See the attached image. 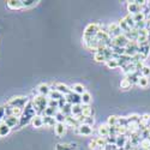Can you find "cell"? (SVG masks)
Returning <instances> with one entry per match:
<instances>
[{"label": "cell", "instance_id": "6da1fadb", "mask_svg": "<svg viewBox=\"0 0 150 150\" xmlns=\"http://www.w3.org/2000/svg\"><path fill=\"white\" fill-rule=\"evenodd\" d=\"M31 103L36 110V114L39 115H42L45 109L48 107V97L47 96H43V95H35L31 100Z\"/></svg>", "mask_w": 150, "mask_h": 150}, {"label": "cell", "instance_id": "7a4b0ae2", "mask_svg": "<svg viewBox=\"0 0 150 150\" xmlns=\"http://www.w3.org/2000/svg\"><path fill=\"white\" fill-rule=\"evenodd\" d=\"M29 97L27 96H13L11 97L8 101L6 102V105L11 106V107H21V108H24L28 103H29Z\"/></svg>", "mask_w": 150, "mask_h": 150}, {"label": "cell", "instance_id": "3957f363", "mask_svg": "<svg viewBox=\"0 0 150 150\" xmlns=\"http://www.w3.org/2000/svg\"><path fill=\"white\" fill-rule=\"evenodd\" d=\"M101 29V24H97V23H90L85 27L83 36L85 37H96L97 33Z\"/></svg>", "mask_w": 150, "mask_h": 150}, {"label": "cell", "instance_id": "277c9868", "mask_svg": "<svg viewBox=\"0 0 150 150\" xmlns=\"http://www.w3.org/2000/svg\"><path fill=\"white\" fill-rule=\"evenodd\" d=\"M51 89L59 91L61 95H64V96L69 95V94L72 91V90H71V86H69V85H66V84H64V83H59V82L53 83V84L51 85Z\"/></svg>", "mask_w": 150, "mask_h": 150}, {"label": "cell", "instance_id": "5b68a950", "mask_svg": "<svg viewBox=\"0 0 150 150\" xmlns=\"http://www.w3.org/2000/svg\"><path fill=\"white\" fill-rule=\"evenodd\" d=\"M107 31H108V35H109L110 39H114V37L120 36V35L124 34V33L121 31V29H120V27H119L118 23H110V24H108Z\"/></svg>", "mask_w": 150, "mask_h": 150}, {"label": "cell", "instance_id": "8992f818", "mask_svg": "<svg viewBox=\"0 0 150 150\" xmlns=\"http://www.w3.org/2000/svg\"><path fill=\"white\" fill-rule=\"evenodd\" d=\"M138 47L139 45L137 43V41H129L127 46L125 47V55L129 57H134L137 53H138Z\"/></svg>", "mask_w": 150, "mask_h": 150}, {"label": "cell", "instance_id": "52a82bcc", "mask_svg": "<svg viewBox=\"0 0 150 150\" xmlns=\"http://www.w3.org/2000/svg\"><path fill=\"white\" fill-rule=\"evenodd\" d=\"M129 43V39L124 34L120 36H117L114 39H112V47H119V48H125Z\"/></svg>", "mask_w": 150, "mask_h": 150}, {"label": "cell", "instance_id": "ba28073f", "mask_svg": "<svg viewBox=\"0 0 150 150\" xmlns=\"http://www.w3.org/2000/svg\"><path fill=\"white\" fill-rule=\"evenodd\" d=\"M143 7L139 6L138 4H137V1H127V11H129V15H137L139 13V12H142Z\"/></svg>", "mask_w": 150, "mask_h": 150}, {"label": "cell", "instance_id": "9c48e42d", "mask_svg": "<svg viewBox=\"0 0 150 150\" xmlns=\"http://www.w3.org/2000/svg\"><path fill=\"white\" fill-rule=\"evenodd\" d=\"M76 133L82 134V136H90L93 133V127L88 126V125H85V124H81L76 129Z\"/></svg>", "mask_w": 150, "mask_h": 150}, {"label": "cell", "instance_id": "30bf717a", "mask_svg": "<svg viewBox=\"0 0 150 150\" xmlns=\"http://www.w3.org/2000/svg\"><path fill=\"white\" fill-rule=\"evenodd\" d=\"M4 122L12 130V129H18L19 126V119L16 117H5Z\"/></svg>", "mask_w": 150, "mask_h": 150}, {"label": "cell", "instance_id": "8fae6325", "mask_svg": "<svg viewBox=\"0 0 150 150\" xmlns=\"http://www.w3.org/2000/svg\"><path fill=\"white\" fill-rule=\"evenodd\" d=\"M65 98H66V101H67V103H70V105H79L81 103V95H77V94H74V93H70L69 95H66L65 96Z\"/></svg>", "mask_w": 150, "mask_h": 150}, {"label": "cell", "instance_id": "7c38bea8", "mask_svg": "<svg viewBox=\"0 0 150 150\" xmlns=\"http://www.w3.org/2000/svg\"><path fill=\"white\" fill-rule=\"evenodd\" d=\"M51 91H52L51 85L47 84V83H42V84H40L39 86H37V93H39L40 95H43V96L48 97V95H49Z\"/></svg>", "mask_w": 150, "mask_h": 150}, {"label": "cell", "instance_id": "4fadbf2b", "mask_svg": "<svg viewBox=\"0 0 150 150\" xmlns=\"http://www.w3.org/2000/svg\"><path fill=\"white\" fill-rule=\"evenodd\" d=\"M66 129L67 126L64 124V122H57V125L54 126V131H55V134L58 137H61V136H64L66 133Z\"/></svg>", "mask_w": 150, "mask_h": 150}, {"label": "cell", "instance_id": "5bb4252c", "mask_svg": "<svg viewBox=\"0 0 150 150\" xmlns=\"http://www.w3.org/2000/svg\"><path fill=\"white\" fill-rule=\"evenodd\" d=\"M31 125H33V127L35 129H40L43 126V117L42 115H39V114H36L33 119H31Z\"/></svg>", "mask_w": 150, "mask_h": 150}, {"label": "cell", "instance_id": "9a60e30c", "mask_svg": "<svg viewBox=\"0 0 150 150\" xmlns=\"http://www.w3.org/2000/svg\"><path fill=\"white\" fill-rule=\"evenodd\" d=\"M67 127H73V129H77L78 126H79V122L76 120V118L74 117H72V115H69V117H66V119H65V122H64Z\"/></svg>", "mask_w": 150, "mask_h": 150}, {"label": "cell", "instance_id": "2e32d148", "mask_svg": "<svg viewBox=\"0 0 150 150\" xmlns=\"http://www.w3.org/2000/svg\"><path fill=\"white\" fill-rule=\"evenodd\" d=\"M97 132H98L100 137H105V138H107V137L109 136V126L107 124H101L97 127Z\"/></svg>", "mask_w": 150, "mask_h": 150}, {"label": "cell", "instance_id": "e0dca14e", "mask_svg": "<svg viewBox=\"0 0 150 150\" xmlns=\"http://www.w3.org/2000/svg\"><path fill=\"white\" fill-rule=\"evenodd\" d=\"M6 5L10 10H21V8H23L22 0H8V1H6Z\"/></svg>", "mask_w": 150, "mask_h": 150}, {"label": "cell", "instance_id": "ac0fdd59", "mask_svg": "<svg viewBox=\"0 0 150 150\" xmlns=\"http://www.w3.org/2000/svg\"><path fill=\"white\" fill-rule=\"evenodd\" d=\"M71 90H72V93L77 94V95H81V96L85 93V88H84V85H83V84H79V83L73 84V85L71 86Z\"/></svg>", "mask_w": 150, "mask_h": 150}, {"label": "cell", "instance_id": "d6986e66", "mask_svg": "<svg viewBox=\"0 0 150 150\" xmlns=\"http://www.w3.org/2000/svg\"><path fill=\"white\" fill-rule=\"evenodd\" d=\"M94 60L96 61V62H107V59H106V55H105V53L101 51V49H98V51H96L95 53H94Z\"/></svg>", "mask_w": 150, "mask_h": 150}, {"label": "cell", "instance_id": "ffe728a7", "mask_svg": "<svg viewBox=\"0 0 150 150\" xmlns=\"http://www.w3.org/2000/svg\"><path fill=\"white\" fill-rule=\"evenodd\" d=\"M91 100H93L91 94H90V93H88V91H85V93L81 96V103H82L83 106H90Z\"/></svg>", "mask_w": 150, "mask_h": 150}, {"label": "cell", "instance_id": "44dd1931", "mask_svg": "<svg viewBox=\"0 0 150 150\" xmlns=\"http://www.w3.org/2000/svg\"><path fill=\"white\" fill-rule=\"evenodd\" d=\"M129 141V137L126 134H121V136H118L117 137V148H124L125 144H126V142Z\"/></svg>", "mask_w": 150, "mask_h": 150}, {"label": "cell", "instance_id": "7402d4cb", "mask_svg": "<svg viewBox=\"0 0 150 150\" xmlns=\"http://www.w3.org/2000/svg\"><path fill=\"white\" fill-rule=\"evenodd\" d=\"M82 114H83V117H94L95 110L91 106H83L82 107Z\"/></svg>", "mask_w": 150, "mask_h": 150}, {"label": "cell", "instance_id": "603a6c76", "mask_svg": "<svg viewBox=\"0 0 150 150\" xmlns=\"http://www.w3.org/2000/svg\"><path fill=\"white\" fill-rule=\"evenodd\" d=\"M55 125H57V120L54 119V117H43V126L54 127Z\"/></svg>", "mask_w": 150, "mask_h": 150}, {"label": "cell", "instance_id": "cb8c5ba5", "mask_svg": "<svg viewBox=\"0 0 150 150\" xmlns=\"http://www.w3.org/2000/svg\"><path fill=\"white\" fill-rule=\"evenodd\" d=\"M10 132H11V129L7 126V125L4 121L0 122V137H6Z\"/></svg>", "mask_w": 150, "mask_h": 150}, {"label": "cell", "instance_id": "d4e9b609", "mask_svg": "<svg viewBox=\"0 0 150 150\" xmlns=\"http://www.w3.org/2000/svg\"><path fill=\"white\" fill-rule=\"evenodd\" d=\"M40 1H35V0H22V6L23 8H31L36 6Z\"/></svg>", "mask_w": 150, "mask_h": 150}, {"label": "cell", "instance_id": "484cf974", "mask_svg": "<svg viewBox=\"0 0 150 150\" xmlns=\"http://www.w3.org/2000/svg\"><path fill=\"white\" fill-rule=\"evenodd\" d=\"M62 97H64V95H61L57 90H52L51 93H49V95H48V98L49 100H54V101H59V100H61Z\"/></svg>", "mask_w": 150, "mask_h": 150}, {"label": "cell", "instance_id": "4316f807", "mask_svg": "<svg viewBox=\"0 0 150 150\" xmlns=\"http://www.w3.org/2000/svg\"><path fill=\"white\" fill-rule=\"evenodd\" d=\"M82 103L79 105H73L72 106V110H71V115L72 117H77L79 114H82Z\"/></svg>", "mask_w": 150, "mask_h": 150}, {"label": "cell", "instance_id": "83f0119b", "mask_svg": "<svg viewBox=\"0 0 150 150\" xmlns=\"http://www.w3.org/2000/svg\"><path fill=\"white\" fill-rule=\"evenodd\" d=\"M118 24H119V27H120V29H121V31H122L124 34H127V33H130V31H131L130 27L127 25V23L125 22V19H124V18H122V19H120Z\"/></svg>", "mask_w": 150, "mask_h": 150}, {"label": "cell", "instance_id": "f1b7e54d", "mask_svg": "<svg viewBox=\"0 0 150 150\" xmlns=\"http://www.w3.org/2000/svg\"><path fill=\"white\" fill-rule=\"evenodd\" d=\"M132 86V83L125 77L124 79H121V82H120V89H122V90H129L130 88Z\"/></svg>", "mask_w": 150, "mask_h": 150}, {"label": "cell", "instance_id": "f546056e", "mask_svg": "<svg viewBox=\"0 0 150 150\" xmlns=\"http://www.w3.org/2000/svg\"><path fill=\"white\" fill-rule=\"evenodd\" d=\"M124 19H125V22L127 23V25L130 27V29H131V30L136 28V22H134V19H133V16H132V15H127L126 17H124Z\"/></svg>", "mask_w": 150, "mask_h": 150}, {"label": "cell", "instance_id": "4dcf8cb0", "mask_svg": "<svg viewBox=\"0 0 150 150\" xmlns=\"http://www.w3.org/2000/svg\"><path fill=\"white\" fill-rule=\"evenodd\" d=\"M96 142H97V146L98 149H105L106 145L108 144L107 143V138H105V137H96Z\"/></svg>", "mask_w": 150, "mask_h": 150}, {"label": "cell", "instance_id": "1f68e13d", "mask_svg": "<svg viewBox=\"0 0 150 150\" xmlns=\"http://www.w3.org/2000/svg\"><path fill=\"white\" fill-rule=\"evenodd\" d=\"M58 110H59V109L51 108V107H47V108L45 109V112H43L42 117H54V115L57 114V112H58Z\"/></svg>", "mask_w": 150, "mask_h": 150}, {"label": "cell", "instance_id": "d6a6232c", "mask_svg": "<svg viewBox=\"0 0 150 150\" xmlns=\"http://www.w3.org/2000/svg\"><path fill=\"white\" fill-rule=\"evenodd\" d=\"M107 125L109 127L117 126V125H118V117L117 115H109L108 119H107Z\"/></svg>", "mask_w": 150, "mask_h": 150}, {"label": "cell", "instance_id": "836d02e7", "mask_svg": "<svg viewBox=\"0 0 150 150\" xmlns=\"http://www.w3.org/2000/svg\"><path fill=\"white\" fill-rule=\"evenodd\" d=\"M23 112H24V108L13 107V109H12V117H16V118L21 119V117L23 115Z\"/></svg>", "mask_w": 150, "mask_h": 150}, {"label": "cell", "instance_id": "e575fe53", "mask_svg": "<svg viewBox=\"0 0 150 150\" xmlns=\"http://www.w3.org/2000/svg\"><path fill=\"white\" fill-rule=\"evenodd\" d=\"M62 114H65L66 117H69V115H71V110H72V105H70V103H66L62 108H60L59 109Z\"/></svg>", "mask_w": 150, "mask_h": 150}, {"label": "cell", "instance_id": "d590c367", "mask_svg": "<svg viewBox=\"0 0 150 150\" xmlns=\"http://www.w3.org/2000/svg\"><path fill=\"white\" fill-rule=\"evenodd\" d=\"M138 85L141 86V88H143V89L148 88V85H149V78L141 76V77H139V79H138Z\"/></svg>", "mask_w": 150, "mask_h": 150}, {"label": "cell", "instance_id": "8d00e7d4", "mask_svg": "<svg viewBox=\"0 0 150 150\" xmlns=\"http://www.w3.org/2000/svg\"><path fill=\"white\" fill-rule=\"evenodd\" d=\"M106 66L108 69H112V70H113V69H118L119 67V62L115 59H112V60H109V61L106 62Z\"/></svg>", "mask_w": 150, "mask_h": 150}, {"label": "cell", "instance_id": "74e56055", "mask_svg": "<svg viewBox=\"0 0 150 150\" xmlns=\"http://www.w3.org/2000/svg\"><path fill=\"white\" fill-rule=\"evenodd\" d=\"M129 121L126 117H118V125L117 126H122V127H127Z\"/></svg>", "mask_w": 150, "mask_h": 150}, {"label": "cell", "instance_id": "f35d334b", "mask_svg": "<svg viewBox=\"0 0 150 150\" xmlns=\"http://www.w3.org/2000/svg\"><path fill=\"white\" fill-rule=\"evenodd\" d=\"M139 146L142 148V150H146L150 146V138H142L141 143H139Z\"/></svg>", "mask_w": 150, "mask_h": 150}, {"label": "cell", "instance_id": "ab89813d", "mask_svg": "<svg viewBox=\"0 0 150 150\" xmlns=\"http://www.w3.org/2000/svg\"><path fill=\"white\" fill-rule=\"evenodd\" d=\"M54 119L57 120V122H65V119H66V115L62 114L60 110L57 112V114L54 115Z\"/></svg>", "mask_w": 150, "mask_h": 150}, {"label": "cell", "instance_id": "60d3db41", "mask_svg": "<svg viewBox=\"0 0 150 150\" xmlns=\"http://www.w3.org/2000/svg\"><path fill=\"white\" fill-rule=\"evenodd\" d=\"M82 124H85V125H88V126L93 127V125L95 124V119H94V117H84Z\"/></svg>", "mask_w": 150, "mask_h": 150}, {"label": "cell", "instance_id": "b9f144b4", "mask_svg": "<svg viewBox=\"0 0 150 150\" xmlns=\"http://www.w3.org/2000/svg\"><path fill=\"white\" fill-rule=\"evenodd\" d=\"M133 19L136 23H138V22H143V21H146L145 19V13L144 12H139V13H137L133 16Z\"/></svg>", "mask_w": 150, "mask_h": 150}, {"label": "cell", "instance_id": "7bdbcfd3", "mask_svg": "<svg viewBox=\"0 0 150 150\" xmlns=\"http://www.w3.org/2000/svg\"><path fill=\"white\" fill-rule=\"evenodd\" d=\"M141 74L143 77H146V78H149L150 77V66H143L142 67V70H141Z\"/></svg>", "mask_w": 150, "mask_h": 150}, {"label": "cell", "instance_id": "ee69618b", "mask_svg": "<svg viewBox=\"0 0 150 150\" xmlns=\"http://www.w3.org/2000/svg\"><path fill=\"white\" fill-rule=\"evenodd\" d=\"M48 107L59 109V101H54V100H49L48 98Z\"/></svg>", "mask_w": 150, "mask_h": 150}, {"label": "cell", "instance_id": "f6af8a7d", "mask_svg": "<svg viewBox=\"0 0 150 150\" xmlns=\"http://www.w3.org/2000/svg\"><path fill=\"white\" fill-rule=\"evenodd\" d=\"M89 149H90V150H96V149H98V146H97V142H96V138L90 139V142H89Z\"/></svg>", "mask_w": 150, "mask_h": 150}, {"label": "cell", "instance_id": "bcb514c9", "mask_svg": "<svg viewBox=\"0 0 150 150\" xmlns=\"http://www.w3.org/2000/svg\"><path fill=\"white\" fill-rule=\"evenodd\" d=\"M5 117L6 114H5V105H4V106H0V122H3L5 120Z\"/></svg>", "mask_w": 150, "mask_h": 150}, {"label": "cell", "instance_id": "7dc6e473", "mask_svg": "<svg viewBox=\"0 0 150 150\" xmlns=\"http://www.w3.org/2000/svg\"><path fill=\"white\" fill-rule=\"evenodd\" d=\"M107 143L112 144V145H115V143H117V136H108L107 137Z\"/></svg>", "mask_w": 150, "mask_h": 150}, {"label": "cell", "instance_id": "c3c4849f", "mask_svg": "<svg viewBox=\"0 0 150 150\" xmlns=\"http://www.w3.org/2000/svg\"><path fill=\"white\" fill-rule=\"evenodd\" d=\"M55 150H71V149L69 145H65V144H57Z\"/></svg>", "mask_w": 150, "mask_h": 150}, {"label": "cell", "instance_id": "681fc988", "mask_svg": "<svg viewBox=\"0 0 150 150\" xmlns=\"http://www.w3.org/2000/svg\"><path fill=\"white\" fill-rule=\"evenodd\" d=\"M146 42H148V45L150 46V31H148V39H146Z\"/></svg>", "mask_w": 150, "mask_h": 150}, {"label": "cell", "instance_id": "f907efd6", "mask_svg": "<svg viewBox=\"0 0 150 150\" xmlns=\"http://www.w3.org/2000/svg\"><path fill=\"white\" fill-rule=\"evenodd\" d=\"M146 150H150V146H149V148H148V149H146Z\"/></svg>", "mask_w": 150, "mask_h": 150}]
</instances>
